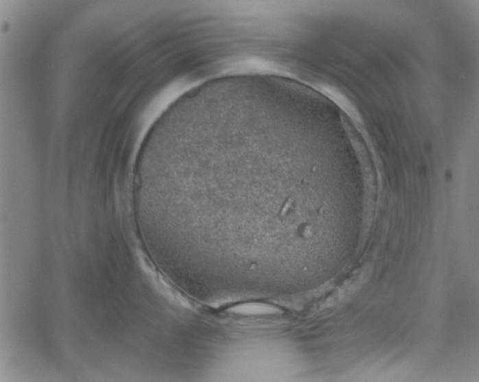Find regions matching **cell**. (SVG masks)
I'll return each instance as SVG.
<instances>
[{
  "mask_svg": "<svg viewBox=\"0 0 479 382\" xmlns=\"http://www.w3.org/2000/svg\"><path fill=\"white\" fill-rule=\"evenodd\" d=\"M228 312L240 315L257 316L281 313V309L263 302H246L231 307Z\"/></svg>",
  "mask_w": 479,
  "mask_h": 382,
  "instance_id": "1",
  "label": "cell"
}]
</instances>
